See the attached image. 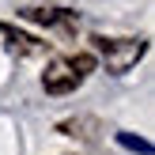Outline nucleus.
I'll list each match as a JSON object with an SVG mask.
<instances>
[{"mask_svg": "<svg viewBox=\"0 0 155 155\" xmlns=\"http://www.w3.org/2000/svg\"><path fill=\"white\" fill-rule=\"evenodd\" d=\"M117 144L129 151H140V155H151V140H144V136H133V133H117Z\"/></svg>", "mask_w": 155, "mask_h": 155, "instance_id": "obj_5", "label": "nucleus"}, {"mask_svg": "<svg viewBox=\"0 0 155 155\" xmlns=\"http://www.w3.org/2000/svg\"><path fill=\"white\" fill-rule=\"evenodd\" d=\"M80 83H83V76H76L68 61H53L42 72V87L49 91V95H68V91H76Z\"/></svg>", "mask_w": 155, "mask_h": 155, "instance_id": "obj_2", "label": "nucleus"}, {"mask_svg": "<svg viewBox=\"0 0 155 155\" xmlns=\"http://www.w3.org/2000/svg\"><path fill=\"white\" fill-rule=\"evenodd\" d=\"M68 64H72L76 76H87V72H95V53H76V57H68Z\"/></svg>", "mask_w": 155, "mask_h": 155, "instance_id": "obj_6", "label": "nucleus"}, {"mask_svg": "<svg viewBox=\"0 0 155 155\" xmlns=\"http://www.w3.org/2000/svg\"><path fill=\"white\" fill-rule=\"evenodd\" d=\"M0 34H4L8 45H12V49H19V53H42V49H45V42H38L34 34H23V30L8 27V23H0Z\"/></svg>", "mask_w": 155, "mask_h": 155, "instance_id": "obj_4", "label": "nucleus"}, {"mask_svg": "<svg viewBox=\"0 0 155 155\" xmlns=\"http://www.w3.org/2000/svg\"><path fill=\"white\" fill-rule=\"evenodd\" d=\"M27 19H34V23H45V27H64V30H72L76 27V12H49V8H27Z\"/></svg>", "mask_w": 155, "mask_h": 155, "instance_id": "obj_3", "label": "nucleus"}, {"mask_svg": "<svg viewBox=\"0 0 155 155\" xmlns=\"http://www.w3.org/2000/svg\"><path fill=\"white\" fill-rule=\"evenodd\" d=\"M91 42H95V49L102 53L106 72H114V76H125L129 68L144 57V49H148L144 38H102V34H95Z\"/></svg>", "mask_w": 155, "mask_h": 155, "instance_id": "obj_1", "label": "nucleus"}]
</instances>
